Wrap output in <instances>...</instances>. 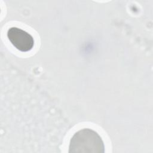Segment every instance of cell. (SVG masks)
I'll return each mask as SVG.
<instances>
[{"label":"cell","mask_w":153,"mask_h":153,"mask_svg":"<svg viewBox=\"0 0 153 153\" xmlns=\"http://www.w3.org/2000/svg\"><path fill=\"white\" fill-rule=\"evenodd\" d=\"M69 152H105L103 140L99 134L90 128H83L75 133L70 140Z\"/></svg>","instance_id":"6da1fadb"},{"label":"cell","mask_w":153,"mask_h":153,"mask_svg":"<svg viewBox=\"0 0 153 153\" xmlns=\"http://www.w3.org/2000/svg\"><path fill=\"white\" fill-rule=\"evenodd\" d=\"M7 35L13 45L20 51H29L34 45V39L32 36L19 27H10L7 31Z\"/></svg>","instance_id":"7a4b0ae2"}]
</instances>
